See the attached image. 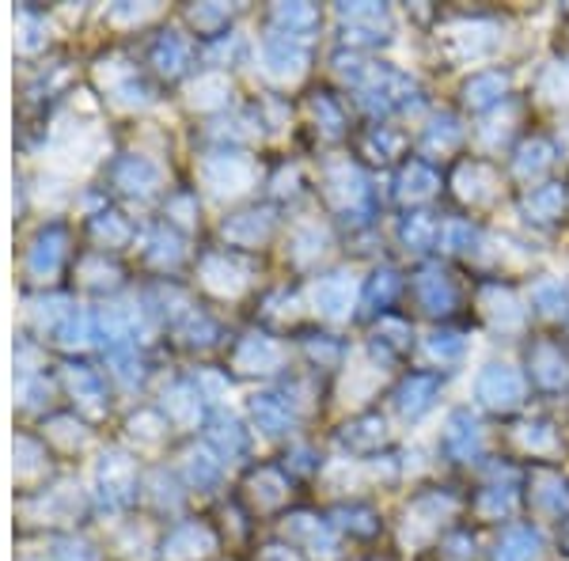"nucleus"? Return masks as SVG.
Wrapping results in <instances>:
<instances>
[{
	"label": "nucleus",
	"instance_id": "f257e3e1",
	"mask_svg": "<svg viewBox=\"0 0 569 561\" xmlns=\"http://www.w3.org/2000/svg\"><path fill=\"white\" fill-rule=\"evenodd\" d=\"M326 201L349 221H368L372 213V190H368L365 171L354 160L326 164Z\"/></svg>",
	"mask_w": 569,
	"mask_h": 561
},
{
	"label": "nucleus",
	"instance_id": "f03ea898",
	"mask_svg": "<svg viewBox=\"0 0 569 561\" xmlns=\"http://www.w3.org/2000/svg\"><path fill=\"white\" fill-rule=\"evenodd\" d=\"M524 395H528V380L513 364L490 361L475 380V399L490 414H516L524 406Z\"/></svg>",
	"mask_w": 569,
	"mask_h": 561
},
{
	"label": "nucleus",
	"instance_id": "7ed1b4c3",
	"mask_svg": "<svg viewBox=\"0 0 569 561\" xmlns=\"http://www.w3.org/2000/svg\"><path fill=\"white\" fill-rule=\"evenodd\" d=\"M479 315L493 334H521L528 323L521 296L509 281H482L479 284Z\"/></svg>",
	"mask_w": 569,
	"mask_h": 561
},
{
	"label": "nucleus",
	"instance_id": "20e7f679",
	"mask_svg": "<svg viewBox=\"0 0 569 561\" xmlns=\"http://www.w3.org/2000/svg\"><path fill=\"white\" fill-rule=\"evenodd\" d=\"M354 91L361 96L365 111L372 114V119H380V114L395 111V106H406L414 83H410L399 69H391V65H372V69L365 72V80L357 83Z\"/></svg>",
	"mask_w": 569,
	"mask_h": 561
},
{
	"label": "nucleus",
	"instance_id": "39448f33",
	"mask_svg": "<svg viewBox=\"0 0 569 561\" xmlns=\"http://www.w3.org/2000/svg\"><path fill=\"white\" fill-rule=\"evenodd\" d=\"M451 516H456V497L451 493H417L414 501L406 505L403 513V535L406 542H425V539H437L440 527H445Z\"/></svg>",
	"mask_w": 569,
	"mask_h": 561
},
{
	"label": "nucleus",
	"instance_id": "423d86ee",
	"mask_svg": "<svg viewBox=\"0 0 569 561\" xmlns=\"http://www.w3.org/2000/svg\"><path fill=\"white\" fill-rule=\"evenodd\" d=\"M410 292H414V304L422 307L429 319H448L459 307V284L448 270L440 266H422L410 281Z\"/></svg>",
	"mask_w": 569,
	"mask_h": 561
},
{
	"label": "nucleus",
	"instance_id": "0eeeda50",
	"mask_svg": "<svg viewBox=\"0 0 569 561\" xmlns=\"http://www.w3.org/2000/svg\"><path fill=\"white\" fill-rule=\"evenodd\" d=\"M528 380L543 395L569 388V349L558 338H535L528 346Z\"/></svg>",
	"mask_w": 569,
	"mask_h": 561
},
{
	"label": "nucleus",
	"instance_id": "6e6552de",
	"mask_svg": "<svg viewBox=\"0 0 569 561\" xmlns=\"http://www.w3.org/2000/svg\"><path fill=\"white\" fill-rule=\"evenodd\" d=\"M528 508L543 520H569V479L555 467H535L528 474Z\"/></svg>",
	"mask_w": 569,
	"mask_h": 561
},
{
	"label": "nucleus",
	"instance_id": "1a4fd4ad",
	"mask_svg": "<svg viewBox=\"0 0 569 561\" xmlns=\"http://www.w3.org/2000/svg\"><path fill=\"white\" fill-rule=\"evenodd\" d=\"M440 451L451 463H475L482 456V425L471 409H451L445 433H440Z\"/></svg>",
	"mask_w": 569,
	"mask_h": 561
},
{
	"label": "nucleus",
	"instance_id": "9d476101",
	"mask_svg": "<svg viewBox=\"0 0 569 561\" xmlns=\"http://www.w3.org/2000/svg\"><path fill=\"white\" fill-rule=\"evenodd\" d=\"M498 23L490 20H464V23H451V27L440 35V46L451 61H471V57H482L498 46V38H479V35H493Z\"/></svg>",
	"mask_w": 569,
	"mask_h": 561
},
{
	"label": "nucleus",
	"instance_id": "9b49d317",
	"mask_svg": "<svg viewBox=\"0 0 569 561\" xmlns=\"http://www.w3.org/2000/svg\"><path fill=\"white\" fill-rule=\"evenodd\" d=\"M440 395V375L433 372H410L395 391H391V402L395 409L406 417V422H417L425 409H433V402Z\"/></svg>",
	"mask_w": 569,
	"mask_h": 561
},
{
	"label": "nucleus",
	"instance_id": "f8f14e48",
	"mask_svg": "<svg viewBox=\"0 0 569 561\" xmlns=\"http://www.w3.org/2000/svg\"><path fill=\"white\" fill-rule=\"evenodd\" d=\"M509 88H513V77H509L505 69H482L464 83V106L467 111H479V114L493 111V106L505 103Z\"/></svg>",
	"mask_w": 569,
	"mask_h": 561
},
{
	"label": "nucleus",
	"instance_id": "ddd939ff",
	"mask_svg": "<svg viewBox=\"0 0 569 561\" xmlns=\"http://www.w3.org/2000/svg\"><path fill=\"white\" fill-rule=\"evenodd\" d=\"M482 179H493V167L487 160H464L451 175V187H456V198L471 209H482L498 198V187H482Z\"/></svg>",
	"mask_w": 569,
	"mask_h": 561
},
{
	"label": "nucleus",
	"instance_id": "4468645a",
	"mask_svg": "<svg viewBox=\"0 0 569 561\" xmlns=\"http://www.w3.org/2000/svg\"><path fill=\"white\" fill-rule=\"evenodd\" d=\"M315 304L326 319H349L354 315V304H357V284L349 273H331L315 284Z\"/></svg>",
	"mask_w": 569,
	"mask_h": 561
},
{
	"label": "nucleus",
	"instance_id": "2eb2a0df",
	"mask_svg": "<svg viewBox=\"0 0 569 561\" xmlns=\"http://www.w3.org/2000/svg\"><path fill=\"white\" fill-rule=\"evenodd\" d=\"M566 201H569V194H566L562 182H543V187H532L528 194H524L521 209H524V216H528L532 224L547 228V224L562 221Z\"/></svg>",
	"mask_w": 569,
	"mask_h": 561
},
{
	"label": "nucleus",
	"instance_id": "dca6fc26",
	"mask_svg": "<svg viewBox=\"0 0 569 561\" xmlns=\"http://www.w3.org/2000/svg\"><path fill=\"white\" fill-rule=\"evenodd\" d=\"M342 444L349 448V456H376L388 444V425L380 414H357L342 429Z\"/></svg>",
	"mask_w": 569,
	"mask_h": 561
},
{
	"label": "nucleus",
	"instance_id": "f3484780",
	"mask_svg": "<svg viewBox=\"0 0 569 561\" xmlns=\"http://www.w3.org/2000/svg\"><path fill=\"white\" fill-rule=\"evenodd\" d=\"M555 167V145H550V137H524L521 148L513 153V175L521 182H539L543 175Z\"/></svg>",
	"mask_w": 569,
	"mask_h": 561
},
{
	"label": "nucleus",
	"instance_id": "a211bd4d",
	"mask_svg": "<svg viewBox=\"0 0 569 561\" xmlns=\"http://www.w3.org/2000/svg\"><path fill=\"white\" fill-rule=\"evenodd\" d=\"M547 554V542L535 531L532 524H513L505 535H501L498 550H493V561H543Z\"/></svg>",
	"mask_w": 569,
	"mask_h": 561
},
{
	"label": "nucleus",
	"instance_id": "6ab92c4d",
	"mask_svg": "<svg viewBox=\"0 0 569 561\" xmlns=\"http://www.w3.org/2000/svg\"><path fill=\"white\" fill-rule=\"evenodd\" d=\"M440 190V175L433 171L425 160H410L403 171H399L395 182V198L406 201V205H417V201H429Z\"/></svg>",
	"mask_w": 569,
	"mask_h": 561
},
{
	"label": "nucleus",
	"instance_id": "aec40b11",
	"mask_svg": "<svg viewBox=\"0 0 569 561\" xmlns=\"http://www.w3.org/2000/svg\"><path fill=\"white\" fill-rule=\"evenodd\" d=\"M516 501H521V493H516V482H490V485H482L479 493H475V501H471V508H475V516L479 520H509V516L516 513Z\"/></svg>",
	"mask_w": 569,
	"mask_h": 561
},
{
	"label": "nucleus",
	"instance_id": "412c9836",
	"mask_svg": "<svg viewBox=\"0 0 569 561\" xmlns=\"http://www.w3.org/2000/svg\"><path fill=\"white\" fill-rule=\"evenodd\" d=\"M372 349L383 357V361H399L414 349V330H410L406 319H395V315H383L372 330Z\"/></svg>",
	"mask_w": 569,
	"mask_h": 561
},
{
	"label": "nucleus",
	"instance_id": "4be33fe9",
	"mask_svg": "<svg viewBox=\"0 0 569 561\" xmlns=\"http://www.w3.org/2000/svg\"><path fill=\"white\" fill-rule=\"evenodd\" d=\"M516 444H521V451L532 459H555L558 451H562V437H558L555 422H547V417L524 422L521 429H516Z\"/></svg>",
	"mask_w": 569,
	"mask_h": 561
},
{
	"label": "nucleus",
	"instance_id": "5701e85b",
	"mask_svg": "<svg viewBox=\"0 0 569 561\" xmlns=\"http://www.w3.org/2000/svg\"><path fill=\"white\" fill-rule=\"evenodd\" d=\"M399 239H403L406 250L425 255V250H433L440 243V221L433 213H425V209H414V213H406L403 224H399Z\"/></svg>",
	"mask_w": 569,
	"mask_h": 561
},
{
	"label": "nucleus",
	"instance_id": "b1692460",
	"mask_svg": "<svg viewBox=\"0 0 569 561\" xmlns=\"http://www.w3.org/2000/svg\"><path fill=\"white\" fill-rule=\"evenodd\" d=\"M532 307L543 319H569V284L562 278H539L532 284Z\"/></svg>",
	"mask_w": 569,
	"mask_h": 561
},
{
	"label": "nucleus",
	"instance_id": "393cba45",
	"mask_svg": "<svg viewBox=\"0 0 569 561\" xmlns=\"http://www.w3.org/2000/svg\"><path fill=\"white\" fill-rule=\"evenodd\" d=\"M403 133H395L391 125H368L361 133V145H357V153L368 156L372 164H391L399 153H403Z\"/></svg>",
	"mask_w": 569,
	"mask_h": 561
},
{
	"label": "nucleus",
	"instance_id": "a878e982",
	"mask_svg": "<svg viewBox=\"0 0 569 561\" xmlns=\"http://www.w3.org/2000/svg\"><path fill=\"white\" fill-rule=\"evenodd\" d=\"M403 292V278H399L391 266H383V270H376L372 278H368L365 284V307H368V315H388V307L395 304V296Z\"/></svg>",
	"mask_w": 569,
	"mask_h": 561
},
{
	"label": "nucleus",
	"instance_id": "bb28decb",
	"mask_svg": "<svg viewBox=\"0 0 569 561\" xmlns=\"http://www.w3.org/2000/svg\"><path fill=\"white\" fill-rule=\"evenodd\" d=\"M334 516H338L334 527L349 531V539H372V535L380 531V513H376L372 505H365V501H349V505H342Z\"/></svg>",
	"mask_w": 569,
	"mask_h": 561
},
{
	"label": "nucleus",
	"instance_id": "cd10ccee",
	"mask_svg": "<svg viewBox=\"0 0 569 561\" xmlns=\"http://www.w3.org/2000/svg\"><path fill=\"white\" fill-rule=\"evenodd\" d=\"M459 141H464V125H459L451 114H440V119H433L425 125L422 133V153H440L448 156L451 148H459Z\"/></svg>",
	"mask_w": 569,
	"mask_h": 561
},
{
	"label": "nucleus",
	"instance_id": "c85d7f7f",
	"mask_svg": "<svg viewBox=\"0 0 569 561\" xmlns=\"http://www.w3.org/2000/svg\"><path fill=\"white\" fill-rule=\"evenodd\" d=\"M342 12V20L349 23V31L346 35H365V31H380V27H388V8L383 4H342L338 8Z\"/></svg>",
	"mask_w": 569,
	"mask_h": 561
},
{
	"label": "nucleus",
	"instance_id": "c756f323",
	"mask_svg": "<svg viewBox=\"0 0 569 561\" xmlns=\"http://www.w3.org/2000/svg\"><path fill=\"white\" fill-rule=\"evenodd\" d=\"M422 349H425V357H429V361L451 364V361H459V357H464V338H459L456 330H433L429 338L422 341Z\"/></svg>",
	"mask_w": 569,
	"mask_h": 561
},
{
	"label": "nucleus",
	"instance_id": "7c9ffc66",
	"mask_svg": "<svg viewBox=\"0 0 569 561\" xmlns=\"http://www.w3.org/2000/svg\"><path fill=\"white\" fill-rule=\"evenodd\" d=\"M440 243H445V250H451V255H471L475 243H479V228L471 221H448L440 228Z\"/></svg>",
	"mask_w": 569,
	"mask_h": 561
},
{
	"label": "nucleus",
	"instance_id": "2f4dec72",
	"mask_svg": "<svg viewBox=\"0 0 569 561\" xmlns=\"http://www.w3.org/2000/svg\"><path fill=\"white\" fill-rule=\"evenodd\" d=\"M539 96H547L550 103H569V61H555L539 77Z\"/></svg>",
	"mask_w": 569,
	"mask_h": 561
},
{
	"label": "nucleus",
	"instance_id": "473e14b6",
	"mask_svg": "<svg viewBox=\"0 0 569 561\" xmlns=\"http://www.w3.org/2000/svg\"><path fill=\"white\" fill-rule=\"evenodd\" d=\"M440 550H445V561H471L475 539L464 531V527H456V531H448L445 539H440Z\"/></svg>",
	"mask_w": 569,
	"mask_h": 561
},
{
	"label": "nucleus",
	"instance_id": "72a5a7b5",
	"mask_svg": "<svg viewBox=\"0 0 569 561\" xmlns=\"http://www.w3.org/2000/svg\"><path fill=\"white\" fill-rule=\"evenodd\" d=\"M558 542H562V550H566V554H569V520L562 524V535H558Z\"/></svg>",
	"mask_w": 569,
	"mask_h": 561
}]
</instances>
